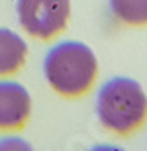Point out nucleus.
I'll list each match as a JSON object with an SVG mask.
<instances>
[{
	"mask_svg": "<svg viewBox=\"0 0 147 151\" xmlns=\"http://www.w3.org/2000/svg\"><path fill=\"white\" fill-rule=\"evenodd\" d=\"M43 73L57 94L75 98L88 92L98 77L94 51L80 41H61L47 51Z\"/></svg>",
	"mask_w": 147,
	"mask_h": 151,
	"instance_id": "f257e3e1",
	"label": "nucleus"
},
{
	"mask_svg": "<svg viewBox=\"0 0 147 151\" xmlns=\"http://www.w3.org/2000/svg\"><path fill=\"white\" fill-rule=\"evenodd\" d=\"M98 120L108 132L130 135L147 120V96L141 84L128 77H114L102 84L96 98Z\"/></svg>",
	"mask_w": 147,
	"mask_h": 151,
	"instance_id": "f03ea898",
	"label": "nucleus"
},
{
	"mask_svg": "<svg viewBox=\"0 0 147 151\" xmlns=\"http://www.w3.org/2000/svg\"><path fill=\"white\" fill-rule=\"evenodd\" d=\"M18 18L32 37L51 39L67 28L71 0H18Z\"/></svg>",
	"mask_w": 147,
	"mask_h": 151,
	"instance_id": "7ed1b4c3",
	"label": "nucleus"
},
{
	"mask_svg": "<svg viewBox=\"0 0 147 151\" xmlns=\"http://www.w3.org/2000/svg\"><path fill=\"white\" fill-rule=\"evenodd\" d=\"M32 112V98L24 84L0 81V129H20Z\"/></svg>",
	"mask_w": 147,
	"mask_h": 151,
	"instance_id": "20e7f679",
	"label": "nucleus"
},
{
	"mask_svg": "<svg viewBox=\"0 0 147 151\" xmlns=\"http://www.w3.org/2000/svg\"><path fill=\"white\" fill-rule=\"evenodd\" d=\"M28 45L16 32L0 28V77L18 73L26 63Z\"/></svg>",
	"mask_w": 147,
	"mask_h": 151,
	"instance_id": "39448f33",
	"label": "nucleus"
},
{
	"mask_svg": "<svg viewBox=\"0 0 147 151\" xmlns=\"http://www.w3.org/2000/svg\"><path fill=\"white\" fill-rule=\"evenodd\" d=\"M110 8L128 26H147V0H110Z\"/></svg>",
	"mask_w": 147,
	"mask_h": 151,
	"instance_id": "423d86ee",
	"label": "nucleus"
},
{
	"mask_svg": "<svg viewBox=\"0 0 147 151\" xmlns=\"http://www.w3.org/2000/svg\"><path fill=\"white\" fill-rule=\"evenodd\" d=\"M0 151H34V147L18 135H6L0 137Z\"/></svg>",
	"mask_w": 147,
	"mask_h": 151,
	"instance_id": "0eeeda50",
	"label": "nucleus"
},
{
	"mask_svg": "<svg viewBox=\"0 0 147 151\" xmlns=\"http://www.w3.org/2000/svg\"><path fill=\"white\" fill-rule=\"evenodd\" d=\"M90 151H125V149H122V147H118V145H108V143H104V145L92 147Z\"/></svg>",
	"mask_w": 147,
	"mask_h": 151,
	"instance_id": "6e6552de",
	"label": "nucleus"
}]
</instances>
